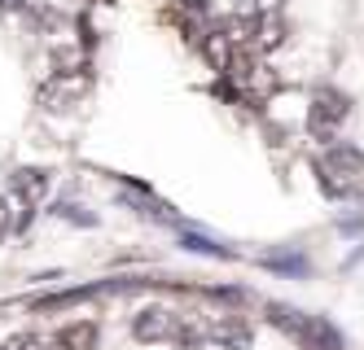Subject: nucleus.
<instances>
[{
    "instance_id": "10",
    "label": "nucleus",
    "mask_w": 364,
    "mask_h": 350,
    "mask_svg": "<svg viewBox=\"0 0 364 350\" xmlns=\"http://www.w3.org/2000/svg\"><path fill=\"white\" fill-rule=\"evenodd\" d=\"M40 346H44V341H40L36 333H14V337H9L5 346H0V350H40Z\"/></svg>"
},
{
    "instance_id": "2",
    "label": "nucleus",
    "mask_w": 364,
    "mask_h": 350,
    "mask_svg": "<svg viewBox=\"0 0 364 350\" xmlns=\"http://www.w3.org/2000/svg\"><path fill=\"white\" fill-rule=\"evenodd\" d=\"M206 324V341H220L228 350H250V324L237 315H211V319H202Z\"/></svg>"
},
{
    "instance_id": "6",
    "label": "nucleus",
    "mask_w": 364,
    "mask_h": 350,
    "mask_svg": "<svg viewBox=\"0 0 364 350\" xmlns=\"http://www.w3.org/2000/svg\"><path fill=\"white\" fill-rule=\"evenodd\" d=\"M97 337H101V329L92 319H75V324H66L58 333V350H97Z\"/></svg>"
},
{
    "instance_id": "7",
    "label": "nucleus",
    "mask_w": 364,
    "mask_h": 350,
    "mask_svg": "<svg viewBox=\"0 0 364 350\" xmlns=\"http://www.w3.org/2000/svg\"><path fill=\"white\" fill-rule=\"evenodd\" d=\"M14 193L22 197V202H27V219H31V206L44 197V188H48V175L44 171H14Z\"/></svg>"
},
{
    "instance_id": "8",
    "label": "nucleus",
    "mask_w": 364,
    "mask_h": 350,
    "mask_svg": "<svg viewBox=\"0 0 364 350\" xmlns=\"http://www.w3.org/2000/svg\"><path fill=\"white\" fill-rule=\"evenodd\" d=\"M232 40H228V31H211L206 35V58H211V66L215 70H228V62H232Z\"/></svg>"
},
{
    "instance_id": "1",
    "label": "nucleus",
    "mask_w": 364,
    "mask_h": 350,
    "mask_svg": "<svg viewBox=\"0 0 364 350\" xmlns=\"http://www.w3.org/2000/svg\"><path fill=\"white\" fill-rule=\"evenodd\" d=\"M176 315H180V311L145 307V311L132 319V337H136V341H171V333H176Z\"/></svg>"
},
{
    "instance_id": "12",
    "label": "nucleus",
    "mask_w": 364,
    "mask_h": 350,
    "mask_svg": "<svg viewBox=\"0 0 364 350\" xmlns=\"http://www.w3.org/2000/svg\"><path fill=\"white\" fill-rule=\"evenodd\" d=\"M0 9H5V13H18V9H22V0H0Z\"/></svg>"
},
{
    "instance_id": "9",
    "label": "nucleus",
    "mask_w": 364,
    "mask_h": 350,
    "mask_svg": "<svg viewBox=\"0 0 364 350\" xmlns=\"http://www.w3.org/2000/svg\"><path fill=\"white\" fill-rule=\"evenodd\" d=\"M259 44H264V48H281L285 44V22L281 18H264V22H259Z\"/></svg>"
},
{
    "instance_id": "11",
    "label": "nucleus",
    "mask_w": 364,
    "mask_h": 350,
    "mask_svg": "<svg viewBox=\"0 0 364 350\" xmlns=\"http://www.w3.org/2000/svg\"><path fill=\"white\" fill-rule=\"evenodd\" d=\"M9 228H14V210H9V202L0 197V241L9 236Z\"/></svg>"
},
{
    "instance_id": "4",
    "label": "nucleus",
    "mask_w": 364,
    "mask_h": 350,
    "mask_svg": "<svg viewBox=\"0 0 364 350\" xmlns=\"http://www.w3.org/2000/svg\"><path fill=\"white\" fill-rule=\"evenodd\" d=\"M88 88V75H80V70H62L53 84H44V92H40V101L48 105V110H62L66 101H75Z\"/></svg>"
},
{
    "instance_id": "3",
    "label": "nucleus",
    "mask_w": 364,
    "mask_h": 350,
    "mask_svg": "<svg viewBox=\"0 0 364 350\" xmlns=\"http://www.w3.org/2000/svg\"><path fill=\"white\" fill-rule=\"evenodd\" d=\"M347 119V97L343 92H316V101H311V110H307V123L316 127V131H329Z\"/></svg>"
},
{
    "instance_id": "5",
    "label": "nucleus",
    "mask_w": 364,
    "mask_h": 350,
    "mask_svg": "<svg viewBox=\"0 0 364 350\" xmlns=\"http://www.w3.org/2000/svg\"><path fill=\"white\" fill-rule=\"evenodd\" d=\"M360 167H364V158H360L351 145L329 149V153H325V163H321V171H325V175H333V180H355V175H360Z\"/></svg>"
}]
</instances>
